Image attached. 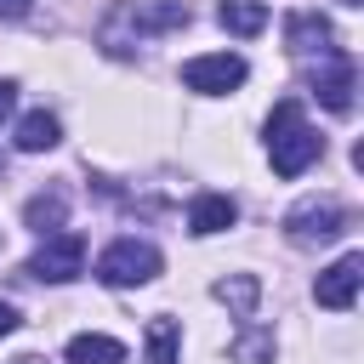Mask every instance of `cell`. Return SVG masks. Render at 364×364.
<instances>
[{
    "label": "cell",
    "mask_w": 364,
    "mask_h": 364,
    "mask_svg": "<svg viewBox=\"0 0 364 364\" xmlns=\"http://www.w3.org/2000/svg\"><path fill=\"white\" fill-rule=\"evenodd\" d=\"M188 0H119L108 17H102V28H97V46L108 51V57H131L142 40H154V34H171V28H188Z\"/></svg>",
    "instance_id": "obj_1"
},
{
    "label": "cell",
    "mask_w": 364,
    "mask_h": 364,
    "mask_svg": "<svg viewBox=\"0 0 364 364\" xmlns=\"http://www.w3.org/2000/svg\"><path fill=\"white\" fill-rule=\"evenodd\" d=\"M318 154H324V136L307 125L301 102H296V97L273 102V114H267V159H273V171L290 182V176H301Z\"/></svg>",
    "instance_id": "obj_2"
},
{
    "label": "cell",
    "mask_w": 364,
    "mask_h": 364,
    "mask_svg": "<svg viewBox=\"0 0 364 364\" xmlns=\"http://www.w3.org/2000/svg\"><path fill=\"white\" fill-rule=\"evenodd\" d=\"M97 279L108 290H131V284H148L159 279V250L148 239H114L102 256H97Z\"/></svg>",
    "instance_id": "obj_3"
},
{
    "label": "cell",
    "mask_w": 364,
    "mask_h": 364,
    "mask_svg": "<svg viewBox=\"0 0 364 364\" xmlns=\"http://www.w3.org/2000/svg\"><path fill=\"white\" fill-rule=\"evenodd\" d=\"M80 267H85V239L80 233H68V228H57V233H46V245L28 256V279H46V284H68V279H80Z\"/></svg>",
    "instance_id": "obj_4"
},
{
    "label": "cell",
    "mask_w": 364,
    "mask_h": 364,
    "mask_svg": "<svg viewBox=\"0 0 364 364\" xmlns=\"http://www.w3.org/2000/svg\"><path fill=\"white\" fill-rule=\"evenodd\" d=\"M250 74V63L239 51H210V57H188L182 63V85L199 91V97H222V91H239Z\"/></svg>",
    "instance_id": "obj_5"
},
{
    "label": "cell",
    "mask_w": 364,
    "mask_h": 364,
    "mask_svg": "<svg viewBox=\"0 0 364 364\" xmlns=\"http://www.w3.org/2000/svg\"><path fill=\"white\" fill-rule=\"evenodd\" d=\"M341 228H347V210H341L336 199H301V205L284 210V239H290V245H324V239H336Z\"/></svg>",
    "instance_id": "obj_6"
},
{
    "label": "cell",
    "mask_w": 364,
    "mask_h": 364,
    "mask_svg": "<svg viewBox=\"0 0 364 364\" xmlns=\"http://www.w3.org/2000/svg\"><path fill=\"white\" fill-rule=\"evenodd\" d=\"M353 80H358V74H353V57H347L341 46H336V51H324V57H318V68L307 74L313 97H318L330 114H347V108H353Z\"/></svg>",
    "instance_id": "obj_7"
},
{
    "label": "cell",
    "mask_w": 364,
    "mask_h": 364,
    "mask_svg": "<svg viewBox=\"0 0 364 364\" xmlns=\"http://www.w3.org/2000/svg\"><path fill=\"white\" fill-rule=\"evenodd\" d=\"M358 279H364V256H358V250H347L341 262H330V267L318 273V284H313L318 307H330V313H347V307L358 301Z\"/></svg>",
    "instance_id": "obj_8"
},
{
    "label": "cell",
    "mask_w": 364,
    "mask_h": 364,
    "mask_svg": "<svg viewBox=\"0 0 364 364\" xmlns=\"http://www.w3.org/2000/svg\"><path fill=\"white\" fill-rule=\"evenodd\" d=\"M284 46H290V57H324V51H336V28L318 11H290L284 17Z\"/></svg>",
    "instance_id": "obj_9"
},
{
    "label": "cell",
    "mask_w": 364,
    "mask_h": 364,
    "mask_svg": "<svg viewBox=\"0 0 364 364\" xmlns=\"http://www.w3.org/2000/svg\"><path fill=\"white\" fill-rule=\"evenodd\" d=\"M233 222H239V205H233L228 193H199V199L188 205V233H199V239L228 233Z\"/></svg>",
    "instance_id": "obj_10"
},
{
    "label": "cell",
    "mask_w": 364,
    "mask_h": 364,
    "mask_svg": "<svg viewBox=\"0 0 364 364\" xmlns=\"http://www.w3.org/2000/svg\"><path fill=\"white\" fill-rule=\"evenodd\" d=\"M216 301H222L233 318H256L262 279H256V273H228V279H216Z\"/></svg>",
    "instance_id": "obj_11"
},
{
    "label": "cell",
    "mask_w": 364,
    "mask_h": 364,
    "mask_svg": "<svg viewBox=\"0 0 364 364\" xmlns=\"http://www.w3.org/2000/svg\"><path fill=\"white\" fill-rule=\"evenodd\" d=\"M57 142H63L57 114L34 108V114H23V119H17V148H23V154H46V148H57Z\"/></svg>",
    "instance_id": "obj_12"
},
{
    "label": "cell",
    "mask_w": 364,
    "mask_h": 364,
    "mask_svg": "<svg viewBox=\"0 0 364 364\" xmlns=\"http://www.w3.org/2000/svg\"><path fill=\"white\" fill-rule=\"evenodd\" d=\"M216 23H222L228 34H239V40H250V34L267 28V6H262V0H222V6H216Z\"/></svg>",
    "instance_id": "obj_13"
},
{
    "label": "cell",
    "mask_w": 364,
    "mask_h": 364,
    "mask_svg": "<svg viewBox=\"0 0 364 364\" xmlns=\"http://www.w3.org/2000/svg\"><path fill=\"white\" fill-rule=\"evenodd\" d=\"M23 222H28L34 233H57V228L68 222V193H63V188H51V193H34V199L23 205Z\"/></svg>",
    "instance_id": "obj_14"
},
{
    "label": "cell",
    "mask_w": 364,
    "mask_h": 364,
    "mask_svg": "<svg viewBox=\"0 0 364 364\" xmlns=\"http://www.w3.org/2000/svg\"><path fill=\"white\" fill-rule=\"evenodd\" d=\"M63 358H68V364H119L125 347H119L114 336H91V330H85V336H74V341L63 347Z\"/></svg>",
    "instance_id": "obj_15"
},
{
    "label": "cell",
    "mask_w": 364,
    "mask_h": 364,
    "mask_svg": "<svg viewBox=\"0 0 364 364\" xmlns=\"http://www.w3.org/2000/svg\"><path fill=\"white\" fill-rule=\"evenodd\" d=\"M233 364H273V330L245 324V330L233 336Z\"/></svg>",
    "instance_id": "obj_16"
},
{
    "label": "cell",
    "mask_w": 364,
    "mask_h": 364,
    "mask_svg": "<svg viewBox=\"0 0 364 364\" xmlns=\"http://www.w3.org/2000/svg\"><path fill=\"white\" fill-rule=\"evenodd\" d=\"M148 364H176V324L171 318L148 324Z\"/></svg>",
    "instance_id": "obj_17"
},
{
    "label": "cell",
    "mask_w": 364,
    "mask_h": 364,
    "mask_svg": "<svg viewBox=\"0 0 364 364\" xmlns=\"http://www.w3.org/2000/svg\"><path fill=\"white\" fill-rule=\"evenodd\" d=\"M11 108H17V85H11V80H0V125L11 119Z\"/></svg>",
    "instance_id": "obj_18"
},
{
    "label": "cell",
    "mask_w": 364,
    "mask_h": 364,
    "mask_svg": "<svg viewBox=\"0 0 364 364\" xmlns=\"http://www.w3.org/2000/svg\"><path fill=\"white\" fill-rule=\"evenodd\" d=\"M28 11H34V0H0V17H11V23L28 17Z\"/></svg>",
    "instance_id": "obj_19"
},
{
    "label": "cell",
    "mask_w": 364,
    "mask_h": 364,
    "mask_svg": "<svg viewBox=\"0 0 364 364\" xmlns=\"http://www.w3.org/2000/svg\"><path fill=\"white\" fill-rule=\"evenodd\" d=\"M11 330H17V307H11V301H0V336H11Z\"/></svg>",
    "instance_id": "obj_20"
},
{
    "label": "cell",
    "mask_w": 364,
    "mask_h": 364,
    "mask_svg": "<svg viewBox=\"0 0 364 364\" xmlns=\"http://www.w3.org/2000/svg\"><path fill=\"white\" fill-rule=\"evenodd\" d=\"M341 6H364V0H341Z\"/></svg>",
    "instance_id": "obj_21"
},
{
    "label": "cell",
    "mask_w": 364,
    "mask_h": 364,
    "mask_svg": "<svg viewBox=\"0 0 364 364\" xmlns=\"http://www.w3.org/2000/svg\"><path fill=\"white\" fill-rule=\"evenodd\" d=\"M23 364H40V358H23Z\"/></svg>",
    "instance_id": "obj_22"
}]
</instances>
